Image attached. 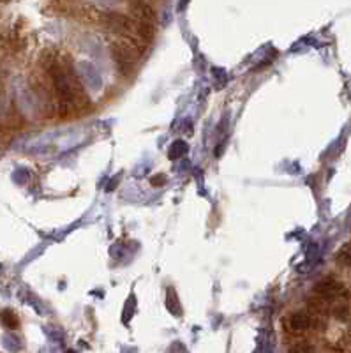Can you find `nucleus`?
Segmentation results:
<instances>
[{"label": "nucleus", "instance_id": "obj_5", "mask_svg": "<svg viewBox=\"0 0 351 353\" xmlns=\"http://www.w3.org/2000/svg\"><path fill=\"white\" fill-rule=\"evenodd\" d=\"M337 261H341L343 265L351 267V246L350 247H343L337 254Z\"/></svg>", "mask_w": 351, "mask_h": 353}, {"label": "nucleus", "instance_id": "obj_2", "mask_svg": "<svg viewBox=\"0 0 351 353\" xmlns=\"http://www.w3.org/2000/svg\"><path fill=\"white\" fill-rule=\"evenodd\" d=\"M314 291L316 295L321 297L323 300H334L337 297H343L346 291H344V286L339 281H335L334 277H325L321 279L314 286Z\"/></svg>", "mask_w": 351, "mask_h": 353}, {"label": "nucleus", "instance_id": "obj_7", "mask_svg": "<svg viewBox=\"0 0 351 353\" xmlns=\"http://www.w3.org/2000/svg\"><path fill=\"white\" fill-rule=\"evenodd\" d=\"M164 182H166L164 175H155L154 178H152V185H163Z\"/></svg>", "mask_w": 351, "mask_h": 353}, {"label": "nucleus", "instance_id": "obj_6", "mask_svg": "<svg viewBox=\"0 0 351 353\" xmlns=\"http://www.w3.org/2000/svg\"><path fill=\"white\" fill-rule=\"evenodd\" d=\"M290 353H312V352L307 344H297V346H293V348L290 350Z\"/></svg>", "mask_w": 351, "mask_h": 353}, {"label": "nucleus", "instance_id": "obj_4", "mask_svg": "<svg viewBox=\"0 0 351 353\" xmlns=\"http://www.w3.org/2000/svg\"><path fill=\"white\" fill-rule=\"evenodd\" d=\"M288 323H290V328L293 332H303L314 325V320L305 313H293L288 320Z\"/></svg>", "mask_w": 351, "mask_h": 353}, {"label": "nucleus", "instance_id": "obj_1", "mask_svg": "<svg viewBox=\"0 0 351 353\" xmlns=\"http://www.w3.org/2000/svg\"><path fill=\"white\" fill-rule=\"evenodd\" d=\"M136 51L134 46H129V44H113L111 48V53H113V60L117 64V69L119 73L124 76V78H129L134 71V57L132 53Z\"/></svg>", "mask_w": 351, "mask_h": 353}, {"label": "nucleus", "instance_id": "obj_3", "mask_svg": "<svg viewBox=\"0 0 351 353\" xmlns=\"http://www.w3.org/2000/svg\"><path fill=\"white\" fill-rule=\"evenodd\" d=\"M129 5H131V9L134 11V14H136L140 20H143V22H154L155 18H157L155 9L152 7L147 0H129Z\"/></svg>", "mask_w": 351, "mask_h": 353}]
</instances>
